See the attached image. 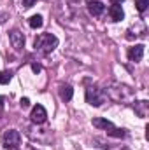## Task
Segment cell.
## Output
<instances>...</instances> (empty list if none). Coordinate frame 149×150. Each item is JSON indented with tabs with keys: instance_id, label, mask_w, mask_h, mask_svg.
Listing matches in <instances>:
<instances>
[{
	"instance_id": "15",
	"label": "cell",
	"mask_w": 149,
	"mask_h": 150,
	"mask_svg": "<svg viewBox=\"0 0 149 150\" xmlns=\"http://www.w3.org/2000/svg\"><path fill=\"white\" fill-rule=\"evenodd\" d=\"M11 79H12L11 72H0V84H9Z\"/></svg>"
},
{
	"instance_id": "12",
	"label": "cell",
	"mask_w": 149,
	"mask_h": 150,
	"mask_svg": "<svg viewBox=\"0 0 149 150\" xmlns=\"http://www.w3.org/2000/svg\"><path fill=\"white\" fill-rule=\"evenodd\" d=\"M107 134H109V136H114V138H123V136H126L125 129H119V127H111V129H107Z\"/></svg>"
},
{
	"instance_id": "8",
	"label": "cell",
	"mask_w": 149,
	"mask_h": 150,
	"mask_svg": "<svg viewBox=\"0 0 149 150\" xmlns=\"http://www.w3.org/2000/svg\"><path fill=\"white\" fill-rule=\"evenodd\" d=\"M109 14H111L112 21H121V19L125 18V12H123L121 5H114V4L109 7Z\"/></svg>"
},
{
	"instance_id": "17",
	"label": "cell",
	"mask_w": 149,
	"mask_h": 150,
	"mask_svg": "<svg viewBox=\"0 0 149 150\" xmlns=\"http://www.w3.org/2000/svg\"><path fill=\"white\" fill-rule=\"evenodd\" d=\"M35 2H37V0H23V5H25V7L28 9V7H32V5H34Z\"/></svg>"
},
{
	"instance_id": "16",
	"label": "cell",
	"mask_w": 149,
	"mask_h": 150,
	"mask_svg": "<svg viewBox=\"0 0 149 150\" xmlns=\"http://www.w3.org/2000/svg\"><path fill=\"white\" fill-rule=\"evenodd\" d=\"M19 105H21V108H28V107H30V100H28V98H21Z\"/></svg>"
},
{
	"instance_id": "3",
	"label": "cell",
	"mask_w": 149,
	"mask_h": 150,
	"mask_svg": "<svg viewBox=\"0 0 149 150\" xmlns=\"http://www.w3.org/2000/svg\"><path fill=\"white\" fill-rule=\"evenodd\" d=\"M86 101L93 107H100L104 103V94L98 87H88L86 89Z\"/></svg>"
},
{
	"instance_id": "11",
	"label": "cell",
	"mask_w": 149,
	"mask_h": 150,
	"mask_svg": "<svg viewBox=\"0 0 149 150\" xmlns=\"http://www.w3.org/2000/svg\"><path fill=\"white\" fill-rule=\"evenodd\" d=\"M28 25H30L34 30H37V28H42V25H44V19H42V16L35 14V16H32V18L28 19Z\"/></svg>"
},
{
	"instance_id": "20",
	"label": "cell",
	"mask_w": 149,
	"mask_h": 150,
	"mask_svg": "<svg viewBox=\"0 0 149 150\" xmlns=\"http://www.w3.org/2000/svg\"><path fill=\"white\" fill-rule=\"evenodd\" d=\"M4 105V96H0V107Z\"/></svg>"
},
{
	"instance_id": "14",
	"label": "cell",
	"mask_w": 149,
	"mask_h": 150,
	"mask_svg": "<svg viewBox=\"0 0 149 150\" xmlns=\"http://www.w3.org/2000/svg\"><path fill=\"white\" fill-rule=\"evenodd\" d=\"M148 5H149V0H135V7H137L139 12H144L148 9Z\"/></svg>"
},
{
	"instance_id": "13",
	"label": "cell",
	"mask_w": 149,
	"mask_h": 150,
	"mask_svg": "<svg viewBox=\"0 0 149 150\" xmlns=\"http://www.w3.org/2000/svg\"><path fill=\"white\" fill-rule=\"evenodd\" d=\"M146 108H148V101H139V103H135V110L137 113L140 115V117H146Z\"/></svg>"
},
{
	"instance_id": "5",
	"label": "cell",
	"mask_w": 149,
	"mask_h": 150,
	"mask_svg": "<svg viewBox=\"0 0 149 150\" xmlns=\"http://www.w3.org/2000/svg\"><path fill=\"white\" fill-rule=\"evenodd\" d=\"M30 117H32V122L42 124V122H46V119H47V112H46V108H44L42 105H35V107L32 108Z\"/></svg>"
},
{
	"instance_id": "9",
	"label": "cell",
	"mask_w": 149,
	"mask_h": 150,
	"mask_svg": "<svg viewBox=\"0 0 149 150\" xmlns=\"http://www.w3.org/2000/svg\"><path fill=\"white\" fill-rule=\"evenodd\" d=\"M93 126L95 127H98V129H111L114 127V124H112L111 120H107V119H100V117H97V119H93Z\"/></svg>"
},
{
	"instance_id": "18",
	"label": "cell",
	"mask_w": 149,
	"mask_h": 150,
	"mask_svg": "<svg viewBox=\"0 0 149 150\" xmlns=\"http://www.w3.org/2000/svg\"><path fill=\"white\" fill-rule=\"evenodd\" d=\"M32 70H34L35 74H39V72L42 70V67H40V65H37V63H34V65H32Z\"/></svg>"
},
{
	"instance_id": "7",
	"label": "cell",
	"mask_w": 149,
	"mask_h": 150,
	"mask_svg": "<svg viewBox=\"0 0 149 150\" xmlns=\"http://www.w3.org/2000/svg\"><path fill=\"white\" fill-rule=\"evenodd\" d=\"M88 11L93 16H102V12L105 11V5L102 2H98V0H90L88 2Z\"/></svg>"
},
{
	"instance_id": "2",
	"label": "cell",
	"mask_w": 149,
	"mask_h": 150,
	"mask_svg": "<svg viewBox=\"0 0 149 150\" xmlns=\"http://www.w3.org/2000/svg\"><path fill=\"white\" fill-rule=\"evenodd\" d=\"M2 142H4V147H5V149L16 150L19 147V143H21V134H19L16 129H9V131H5Z\"/></svg>"
},
{
	"instance_id": "1",
	"label": "cell",
	"mask_w": 149,
	"mask_h": 150,
	"mask_svg": "<svg viewBox=\"0 0 149 150\" xmlns=\"http://www.w3.org/2000/svg\"><path fill=\"white\" fill-rule=\"evenodd\" d=\"M58 45V38L54 37L53 33H42L35 38L34 42V47L35 51H40L42 54H47L51 51H54V47Z\"/></svg>"
},
{
	"instance_id": "4",
	"label": "cell",
	"mask_w": 149,
	"mask_h": 150,
	"mask_svg": "<svg viewBox=\"0 0 149 150\" xmlns=\"http://www.w3.org/2000/svg\"><path fill=\"white\" fill-rule=\"evenodd\" d=\"M9 38H11V44L16 51H21L25 47V37L19 30H11L9 32Z\"/></svg>"
},
{
	"instance_id": "19",
	"label": "cell",
	"mask_w": 149,
	"mask_h": 150,
	"mask_svg": "<svg viewBox=\"0 0 149 150\" xmlns=\"http://www.w3.org/2000/svg\"><path fill=\"white\" fill-rule=\"evenodd\" d=\"M125 0H111V4H114V5H121Z\"/></svg>"
},
{
	"instance_id": "10",
	"label": "cell",
	"mask_w": 149,
	"mask_h": 150,
	"mask_svg": "<svg viewBox=\"0 0 149 150\" xmlns=\"http://www.w3.org/2000/svg\"><path fill=\"white\" fill-rule=\"evenodd\" d=\"M72 96H74V89H72L70 86H62V87H60V98H62L63 101H70Z\"/></svg>"
},
{
	"instance_id": "6",
	"label": "cell",
	"mask_w": 149,
	"mask_h": 150,
	"mask_svg": "<svg viewBox=\"0 0 149 150\" xmlns=\"http://www.w3.org/2000/svg\"><path fill=\"white\" fill-rule=\"evenodd\" d=\"M142 56H144V45H142V44H137V45L130 47V51H128V58H130V61L139 63V61L142 59Z\"/></svg>"
}]
</instances>
